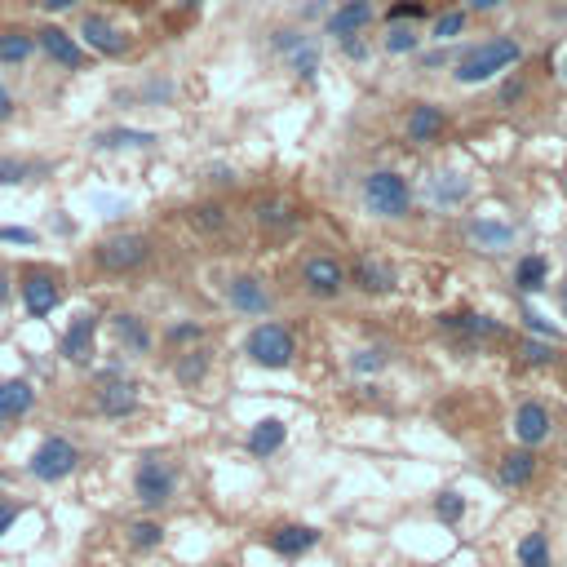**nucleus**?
Segmentation results:
<instances>
[{"mask_svg":"<svg viewBox=\"0 0 567 567\" xmlns=\"http://www.w3.org/2000/svg\"><path fill=\"white\" fill-rule=\"evenodd\" d=\"M523 58V45L510 36H492L483 40V45H470L466 54L457 58V67H452V80L457 85H488V80H497L501 71H510L514 63Z\"/></svg>","mask_w":567,"mask_h":567,"instance_id":"obj_1","label":"nucleus"},{"mask_svg":"<svg viewBox=\"0 0 567 567\" xmlns=\"http://www.w3.org/2000/svg\"><path fill=\"white\" fill-rule=\"evenodd\" d=\"M359 200H364V209L381 222H404L412 213V187H408L404 173H395V169L368 173V178L359 182Z\"/></svg>","mask_w":567,"mask_h":567,"instance_id":"obj_2","label":"nucleus"},{"mask_svg":"<svg viewBox=\"0 0 567 567\" xmlns=\"http://www.w3.org/2000/svg\"><path fill=\"white\" fill-rule=\"evenodd\" d=\"M244 355H249L257 368H271V373H280V368H288L297 359V337H293V328L266 319V324H257L253 333L244 337Z\"/></svg>","mask_w":567,"mask_h":567,"instance_id":"obj_3","label":"nucleus"},{"mask_svg":"<svg viewBox=\"0 0 567 567\" xmlns=\"http://www.w3.org/2000/svg\"><path fill=\"white\" fill-rule=\"evenodd\" d=\"M147 262H151V240L147 235H133V231L107 235V240L94 249V266L107 275H133Z\"/></svg>","mask_w":567,"mask_h":567,"instance_id":"obj_4","label":"nucleus"},{"mask_svg":"<svg viewBox=\"0 0 567 567\" xmlns=\"http://www.w3.org/2000/svg\"><path fill=\"white\" fill-rule=\"evenodd\" d=\"M142 404V390L138 381L125 377V368L120 364H107L98 368V386H94V408L102 417H133Z\"/></svg>","mask_w":567,"mask_h":567,"instance_id":"obj_5","label":"nucleus"},{"mask_svg":"<svg viewBox=\"0 0 567 567\" xmlns=\"http://www.w3.org/2000/svg\"><path fill=\"white\" fill-rule=\"evenodd\" d=\"M76 466H80V448L63 435H49L32 457H27V474H32L36 483H63L76 474Z\"/></svg>","mask_w":567,"mask_h":567,"instance_id":"obj_6","label":"nucleus"},{"mask_svg":"<svg viewBox=\"0 0 567 567\" xmlns=\"http://www.w3.org/2000/svg\"><path fill=\"white\" fill-rule=\"evenodd\" d=\"M173 492H178V470L164 457H142L138 470H133V497L147 510H160V505L173 501Z\"/></svg>","mask_w":567,"mask_h":567,"instance_id":"obj_7","label":"nucleus"},{"mask_svg":"<svg viewBox=\"0 0 567 567\" xmlns=\"http://www.w3.org/2000/svg\"><path fill=\"white\" fill-rule=\"evenodd\" d=\"M297 284H302L311 297H319V302H333V297L346 293L350 275H346V266L337 262L333 253H311L302 262V271H297Z\"/></svg>","mask_w":567,"mask_h":567,"instance_id":"obj_8","label":"nucleus"},{"mask_svg":"<svg viewBox=\"0 0 567 567\" xmlns=\"http://www.w3.org/2000/svg\"><path fill=\"white\" fill-rule=\"evenodd\" d=\"M18 288H23V306L32 319H49L63 302V284H58V275L49 266H27Z\"/></svg>","mask_w":567,"mask_h":567,"instance_id":"obj_9","label":"nucleus"},{"mask_svg":"<svg viewBox=\"0 0 567 567\" xmlns=\"http://www.w3.org/2000/svg\"><path fill=\"white\" fill-rule=\"evenodd\" d=\"M58 355L67 359V364H76V368H94V359H98V315H76L67 324V333H63V342H58Z\"/></svg>","mask_w":567,"mask_h":567,"instance_id":"obj_10","label":"nucleus"},{"mask_svg":"<svg viewBox=\"0 0 567 567\" xmlns=\"http://www.w3.org/2000/svg\"><path fill=\"white\" fill-rule=\"evenodd\" d=\"M346 275H350V284H355L359 293H368V297H386V293H395V284H399L395 266H390L386 257H377V253L355 257V266H350Z\"/></svg>","mask_w":567,"mask_h":567,"instance_id":"obj_11","label":"nucleus"},{"mask_svg":"<svg viewBox=\"0 0 567 567\" xmlns=\"http://www.w3.org/2000/svg\"><path fill=\"white\" fill-rule=\"evenodd\" d=\"M226 302H231L235 315L262 319V315H271V288L257 280V275H235V280L226 284Z\"/></svg>","mask_w":567,"mask_h":567,"instance_id":"obj_12","label":"nucleus"},{"mask_svg":"<svg viewBox=\"0 0 567 567\" xmlns=\"http://www.w3.org/2000/svg\"><path fill=\"white\" fill-rule=\"evenodd\" d=\"M443 129H448V111H443L439 102H412V107H408V120H404L408 142L430 147V142L443 138Z\"/></svg>","mask_w":567,"mask_h":567,"instance_id":"obj_13","label":"nucleus"},{"mask_svg":"<svg viewBox=\"0 0 567 567\" xmlns=\"http://www.w3.org/2000/svg\"><path fill=\"white\" fill-rule=\"evenodd\" d=\"M554 421H550V408L528 399V404L514 408V439H519V448H541L545 439H550Z\"/></svg>","mask_w":567,"mask_h":567,"instance_id":"obj_14","label":"nucleus"},{"mask_svg":"<svg viewBox=\"0 0 567 567\" xmlns=\"http://www.w3.org/2000/svg\"><path fill=\"white\" fill-rule=\"evenodd\" d=\"M111 337H116L120 350H129V355H151V346H156L151 324L142 315H133V311H116V315H111Z\"/></svg>","mask_w":567,"mask_h":567,"instance_id":"obj_15","label":"nucleus"},{"mask_svg":"<svg viewBox=\"0 0 567 567\" xmlns=\"http://www.w3.org/2000/svg\"><path fill=\"white\" fill-rule=\"evenodd\" d=\"M36 45L45 49L49 58H54L58 67H67V71H80L85 67V49H80V40L63 32V27H40L36 32Z\"/></svg>","mask_w":567,"mask_h":567,"instance_id":"obj_16","label":"nucleus"},{"mask_svg":"<svg viewBox=\"0 0 567 567\" xmlns=\"http://www.w3.org/2000/svg\"><path fill=\"white\" fill-rule=\"evenodd\" d=\"M315 545H319V528H311V523H280V528L271 532V550L280 554V559H302Z\"/></svg>","mask_w":567,"mask_h":567,"instance_id":"obj_17","label":"nucleus"},{"mask_svg":"<svg viewBox=\"0 0 567 567\" xmlns=\"http://www.w3.org/2000/svg\"><path fill=\"white\" fill-rule=\"evenodd\" d=\"M32 408H36V386H32V381H27V377L0 381V426H9V421H23Z\"/></svg>","mask_w":567,"mask_h":567,"instance_id":"obj_18","label":"nucleus"},{"mask_svg":"<svg viewBox=\"0 0 567 567\" xmlns=\"http://www.w3.org/2000/svg\"><path fill=\"white\" fill-rule=\"evenodd\" d=\"M514 235H519V231H514L510 222H497V218H470V222H466V240H470L479 253H501V249H510Z\"/></svg>","mask_w":567,"mask_h":567,"instance_id":"obj_19","label":"nucleus"},{"mask_svg":"<svg viewBox=\"0 0 567 567\" xmlns=\"http://www.w3.org/2000/svg\"><path fill=\"white\" fill-rule=\"evenodd\" d=\"M275 45L288 54V67L297 71V80H315L319 76V45L315 40H306L297 32H280L275 36Z\"/></svg>","mask_w":567,"mask_h":567,"instance_id":"obj_20","label":"nucleus"},{"mask_svg":"<svg viewBox=\"0 0 567 567\" xmlns=\"http://www.w3.org/2000/svg\"><path fill=\"white\" fill-rule=\"evenodd\" d=\"M80 36H85L89 49H98V54H107V58H120L129 49L125 32H120V27H111L102 14H89L85 23H80Z\"/></svg>","mask_w":567,"mask_h":567,"instance_id":"obj_21","label":"nucleus"},{"mask_svg":"<svg viewBox=\"0 0 567 567\" xmlns=\"http://www.w3.org/2000/svg\"><path fill=\"white\" fill-rule=\"evenodd\" d=\"M532 479H536V448H514L497 461V483L501 488H510V492L528 488Z\"/></svg>","mask_w":567,"mask_h":567,"instance_id":"obj_22","label":"nucleus"},{"mask_svg":"<svg viewBox=\"0 0 567 567\" xmlns=\"http://www.w3.org/2000/svg\"><path fill=\"white\" fill-rule=\"evenodd\" d=\"M368 23H373V0H346V5L324 23V32L346 40V36H359Z\"/></svg>","mask_w":567,"mask_h":567,"instance_id":"obj_23","label":"nucleus"},{"mask_svg":"<svg viewBox=\"0 0 567 567\" xmlns=\"http://www.w3.org/2000/svg\"><path fill=\"white\" fill-rule=\"evenodd\" d=\"M284 439H288V426H284V417H262L257 426H249V457L257 461H266V457H275V452L284 448Z\"/></svg>","mask_w":567,"mask_h":567,"instance_id":"obj_24","label":"nucleus"},{"mask_svg":"<svg viewBox=\"0 0 567 567\" xmlns=\"http://www.w3.org/2000/svg\"><path fill=\"white\" fill-rule=\"evenodd\" d=\"M253 222L262 226L266 235H284V231H293L297 226V213H293V204L288 200H280V195H266V200H257Z\"/></svg>","mask_w":567,"mask_h":567,"instance_id":"obj_25","label":"nucleus"},{"mask_svg":"<svg viewBox=\"0 0 567 567\" xmlns=\"http://www.w3.org/2000/svg\"><path fill=\"white\" fill-rule=\"evenodd\" d=\"M514 288H519V293H541V288H550V257L523 253L519 262H514Z\"/></svg>","mask_w":567,"mask_h":567,"instance_id":"obj_26","label":"nucleus"},{"mask_svg":"<svg viewBox=\"0 0 567 567\" xmlns=\"http://www.w3.org/2000/svg\"><path fill=\"white\" fill-rule=\"evenodd\" d=\"M151 142H156V133H151V129L116 125V129H102L94 138V147H102V151H133V147H151Z\"/></svg>","mask_w":567,"mask_h":567,"instance_id":"obj_27","label":"nucleus"},{"mask_svg":"<svg viewBox=\"0 0 567 567\" xmlns=\"http://www.w3.org/2000/svg\"><path fill=\"white\" fill-rule=\"evenodd\" d=\"M514 559L519 567H554V550L545 532H523V541L514 545Z\"/></svg>","mask_w":567,"mask_h":567,"instance_id":"obj_28","label":"nucleus"},{"mask_svg":"<svg viewBox=\"0 0 567 567\" xmlns=\"http://www.w3.org/2000/svg\"><path fill=\"white\" fill-rule=\"evenodd\" d=\"M36 49V36L32 32H18V27H9V32H0V63L5 67H18L27 63Z\"/></svg>","mask_w":567,"mask_h":567,"instance_id":"obj_29","label":"nucleus"},{"mask_svg":"<svg viewBox=\"0 0 567 567\" xmlns=\"http://www.w3.org/2000/svg\"><path fill=\"white\" fill-rule=\"evenodd\" d=\"M204 373H209V350H182L178 355V364H173V377L182 381V386H200Z\"/></svg>","mask_w":567,"mask_h":567,"instance_id":"obj_30","label":"nucleus"},{"mask_svg":"<svg viewBox=\"0 0 567 567\" xmlns=\"http://www.w3.org/2000/svg\"><path fill=\"white\" fill-rule=\"evenodd\" d=\"M40 173H45V164L0 156V187H23V182H40Z\"/></svg>","mask_w":567,"mask_h":567,"instance_id":"obj_31","label":"nucleus"},{"mask_svg":"<svg viewBox=\"0 0 567 567\" xmlns=\"http://www.w3.org/2000/svg\"><path fill=\"white\" fill-rule=\"evenodd\" d=\"M125 541H129V550L147 554V550H156V545L164 541V528H160L156 519H133L129 528H125Z\"/></svg>","mask_w":567,"mask_h":567,"instance_id":"obj_32","label":"nucleus"},{"mask_svg":"<svg viewBox=\"0 0 567 567\" xmlns=\"http://www.w3.org/2000/svg\"><path fill=\"white\" fill-rule=\"evenodd\" d=\"M435 519L448 523V528H457V523L466 519V497H461L457 488H443L435 497Z\"/></svg>","mask_w":567,"mask_h":567,"instance_id":"obj_33","label":"nucleus"},{"mask_svg":"<svg viewBox=\"0 0 567 567\" xmlns=\"http://www.w3.org/2000/svg\"><path fill=\"white\" fill-rule=\"evenodd\" d=\"M381 368H390V350L386 346H364V350L350 355V373L373 377V373H381Z\"/></svg>","mask_w":567,"mask_h":567,"instance_id":"obj_34","label":"nucleus"},{"mask_svg":"<svg viewBox=\"0 0 567 567\" xmlns=\"http://www.w3.org/2000/svg\"><path fill=\"white\" fill-rule=\"evenodd\" d=\"M430 195H435V204H461L470 195V182L457 178V173H439L435 187H430Z\"/></svg>","mask_w":567,"mask_h":567,"instance_id":"obj_35","label":"nucleus"},{"mask_svg":"<svg viewBox=\"0 0 567 567\" xmlns=\"http://www.w3.org/2000/svg\"><path fill=\"white\" fill-rule=\"evenodd\" d=\"M466 32V9H448V14L435 18V27H430V36L439 40V45H448V40H457Z\"/></svg>","mask_w":567,"mask_h":567,"instance_id":"obj_36","label":"nucleus"},{"mask_svg":"<svg viewBox=\"0 0 567 567\" xmlns=\"http://www.w3.org/2000/svg\"><path fill=\"white\" fill-rule=\"evenodd\" d=\"M381 45H386V54H412V49L421 45V36L412 32V27H404V23H390V32H386Z\"/></svg>","mask_w":567,"mask_h":567,"instance_id":"obj_37","label":"nucleus"},{"mask_svg":"<svg viewBox=\"0 0 567 567\" xmlns=\"http://www.w3.org/2000/svg\"><path fill=\"white\" fill-rule=\"evenodd\" d=\"M164 337H169V346H187V342H200L204 328H200V324H173Z\"/></svg>","mask_w":567,"mask_h":567,"instance_id":"obj_38","label":"nucleus"},{"mask_svg":"<svg viewBox=\"0 0 567 567\" xmlns=\"http://www.w3.org/2000/svg\"><path fill=\"white\" fill-rule=\"evenodd\" d=\"M390 23H404V18H426V5L421 0H399V5H390Z\"/></svg>","mask_w":567,"mask_h":567,"instance_id":"obj_39","label":"nucleus"},{"mask_svg":"<svg viewBox=\"0 0 567 567\" xmlns=\"http://www.w3.org/2000/svg\"><path fill=\"white\" fill-rule=\"evenodd\" d=\"M523 359H528V364H554V359H559V350L541 346V342H523Z\"/></svg>","mask_w":567,"mask_h":567,"instance_id":"obj_40","label":"nucleus"},{"mask_svg":"<svg viewBox=\"0 0 567 567\" xmlns=\"http://www.w3.org/2000/svg\"><path fill=\"white\" fill-rule=\"evenodd\" d=\"M18 519H23V505L9 501V497H0V536L14 532V523H18Z\"/></svg>","mask_w":567,"mask_h":567,"instance_id":"obj_41","label":"nucleus"},{"mask_svg":"<svg viewBox=\"0 0 567 567\" xmlns=\"http://www.w3.org/2000/svg\"><path fill=\"white\" fill-rule=\"evenodd\" d=\"M0 240L5 244H32L36 231H27V226H0Z\"/></svg>","mask_w":567,"mask_h":567,"instance_id":"obj_42","label":"nucleus"},{"mask_svg":"<svg viewBox=\"0 0 567 567\" xmlns=\"http://www.w3.org/2000/svg\"><path fill=\"white\" fill-rule=\"evenodd\" d=\"M342 54L355 58V63H364V58H368V45H364L359 36H346V40H342Z\"/></svg>","mask_w":567,"mask_h":567,"instance_id":"obj_43","label":"nucleus"},{"mask_svg":"<svg viewBox=\"0 0 567 567\" xmlns=\"http://www.w3.org/2000/svg\"><path fill=\"white\" fill-rule=\"evenodd\" d=\"M40 9H45V14H67L71 5H80V0H36Z\"/></svg>","mask_w":567,"mask_h":567,"instance_id":"obj_44","label":"nucleus"},{"mask_svg":"<svg viewBox=\"0 0 567 567\" xmlns=\"http://www.w3.org/2000/svg\"><path fill=\"white\" fill-rule=\"evenodd\" d=\"M14 116V94H9V85H0V120Z\"/></svg>","mask_w":567,"mask_h":567,"instance_id":"obj_45","label":"nucleus"},{"mask_svg":"<svg viewBox=\"0 0 567 567\" xmlns=\"http://www.w3.org/2000/svg\"><path fill=\"white\" fill-rule=\"evenodd\" d=\"M505 0H466V9H474V14H492V9H501Z\"/></svg>","mask_w":567,"mask_h":567,"instance_id":"obj_46","label":"nucleus"},{"mask_svg":"<svg viewBox=\"0 0 567 567\" xmlns=\"http://www.w3.org/2000/svg\"><path fill=\"white\" fill-rule=\"evenodd\" d=\"M9 297H14V280H9V271H0V311L9 306Z\"/></svg>","mask_w":567,"mask_h":567,"instance_id":"obj_47","label":"nucleus"},{"mask_svg":"<svg viewBox=\"0 0 567 567\" xmlns=\"http://www.w3.org/2000/svg\"><path fill=\"white\" fill-rule=\"evenodd\" d=\"M559 306H563V311H567V280L559 284Z\"/></svg>","mask_w":567,"mask_h":567,"instance_id":"obj_48","label":"nucleus"},{"mask_svg":"<svg viewBox=\"0 0 567 567\" xmlns=\"http://www.w3.org/2000/svg\"><path fill=\"white\" fill-rule=\"evenodd\" d=\"M559 71H563V80H567V54L559 58Z\"/></svg>","mask_w":567,"mask_h":567,"instance_id":"obj_49","label":"nucleus"},{"mask_svg":"<svg viewBox=\"0 0 567 567\" xmlns=\"http://www.w3.org/2000/svg\"><path fill=\"white\" fill-rule=\"evenodd\" d=\"M182 5H187V9H195V5H204V0H182Z\"/></svg>","mask_w":567,"mask_h":567,"instance_id":"obj_50","label":"nucleus"},{"mask_svg":"<svg viewBox=\"0 0 567 567\" xmlns=\"http://www.w3.org/2000/svg\"><path fill=\"white\" fill-rule=\"evenodd\" d=\"M0 483H5V470H0Z\"/></svg>","mask_w":567,"mask_h":567,"instance_id":"obj_51","label":"nucleus"}]
</instances>
